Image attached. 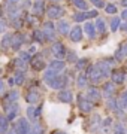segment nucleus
I'll return each mask as SVG.
<instances>
[{
	"label": "nucleus",
	"mask_w": 127,
	"mask_h": 134,
	"mask_svg": "<svg viewBox=\"0 0 127 134\" xmlns=\"http://www.w3.org/2000/svg\"><path fill=\"white\" fill-rule=\"evenodd\" d=\"M45 10V3L44 0H34V5L31 6V12L34 16H42Z\"/></svg>",
	"instance_id": "obj_11"
},
{
	"label": "nucleus",
	"mask_w": 127,
	"mask_h": 134,
	"mask_svg": "<svg viewBox=\"0 0 127 134\" xmlns=\"http://www.w3.org/2000/svg\"><path fill=\"white\" fill-rule=\"evenodd\" d=\"M127 55V52H126V48H124V45H123L121 48H118L117 49V52H115V60L117 61H121L123 58Z\"/></svg>",
	"instance_id": "obj_37"
},
{
	"label": "nucleus",
	"mask_w": 127,
	"mask_h": 134,
	"mask_svg": "<svg viewBox=\"0 0 127 134\" xmlns=\"http://www.w3.org/2000/svg\"><path fill=\"white\" fill-rule=\"evenodd\" d=\"M102 127V122H100V116L99 115H93L91 118V131H96Z\"/></svg>",
	"instance_id": "obj_30"
},
{
	"label": "nucleus",
	"mask_w": 127,
	"mask_h": 134,
	"mask_svg": "<svg viewBox=\"0 0 127 134\" xmlns=\"http://www.w3.org/2000/svg\"><path fill=\"white\" fill-rule=\"evenodd\" d=\"M24 39H25L24 34H21V33L14 34V37H12V49L14 51H20V48L23 46V43L25 42Z\"/></svg>",
	"instance_id": "obj_14"
},
{
	"label": "nucleus",
	"mask_w": 127,
	"mask_h": 134,
	"mask_svg": "<svg viewBox=\"0 0 127 134\" xmlns=\"http://www.w3.org/2000/svg\"><path fill=\"white\" fill-rule=\"evenodd\" d=\"M99 66V69L102 70V73H103V77H109L111 76V67H112V60H102V61H99V63H96Z\"/></svg>",
	"instance_id": "obj_8"
},
{
	"label": "nucleus",
	"mask_w": 127,
	"mask_h": 134,
	"mask_svg": "<svg viewBox=\"0 0 127 134\" xmlns=\"http://www.w3.org/2000/svg\"><path fill=\"white\" fill-rule=\"evenodd\" d=\"M42 31H44L45 37H46V42H54V40H55V25H54L51 21L44 23Z\"/></svg>",
	"instance_id": "obj_4"
},
{
	"label": "nucleus",
	"mask_w": 127,
	"mask_h": 134,
	"mask_svg": "<svg viewBox=\"0 0 127 134\" xmlns=\"http://www.w3.org/2000/svg\"><path fill=\"white\" fill-rule=\"evenodd\" d=\"M15 127L18 130V134H30V130H31V125L29 124V121L25 118H21Z\"/></svg>",
	"instance_id": "obj_9"
},
{
	"label": "nucleus",
	"mask_w": 127,
	"mask_h": 134,
	"mask_svg": "<svg viewBox=\"0 0 127 134\" xmlns=\"http://www.w3.org/2000/svg\"><path fill=\"white\" fill-rule=\"evenodd\" d=\"M45 130L44 127L39 124V122H33V125H31V130H30V134H44Z\"/></svg>",
	"instance_id": "obj_32"
},
{
	"label": "nucleus",
	"mask_w": 127,
	"mask_h": 134,
	"mask_svg": "<svg viewBox=\"0 0 127 134\" xmlns=\"http://www.w3.org/2000/svg\"><path fill=\"white\" fill-rule=\"evenodd\" d=\"M24 79H25L24 72H17L14 76V83L15 85H23L24 83Z\"/></svg>",
	"instance_id": "obj_33"
},
{
	"label": "nucleus",
	"mask_w": 127,
	"mask_h": 134,
	"mask_svg": "<svg viewBox=\"0 0 127 134\" xmlns=\"http://www.w3.org/2000/svg\"><path fill=\"white\" fill-rule=\"evenodd\" d=\"M82 34H84V27L81 25H75L70 29V33H69V37L72 42H81L82 40Z\"/></svg>",
	"instance_id": "obj_7"
},
{
	"label": "nucleus",
	"mask_w": 127,
	"mask_h": 134,
	"mask_svg": "<svg viewBox=\"0 0 127 134\" xmlns=\"http://www.w3.org/2000/svg\"><path fill=\"white\" fill-rule=\"evenodd\" d=\"M18 112H20V104H18V103L8 104V107H6V116L9 118V121L17 118V116H18Z\"/></svg>",
	"instance_id": "obj_12"
},
{
	"label": "nucleus",
	"mask_w": 127,
	"mask_h": 134,
	"mask_svg": "<svg viewBox=\"0 0 127 134\" xmlns=\"http://www.w3.org/2000/svg\"><path fill=\"white\" fill-rule=\"evenodd\" d=\"M40 110H42V107H34V106H30L29 109H27V116H29L30 121H36V118L40 115Z\"/></svg>",
	"instance_id": "obj_22"
},
{
	"label": "nucleus",
	"mask_w": 127,
	"mask_h": 134,
	"mask_svg": "<svg viewBox=\"0 0 127 134\" xmlns=\"http://www.w3.org/2000/svg\"><path fill=\"white\" fill-rule=\"evenodd\" d=\"M88 82H90L88 75H87V73H81V75L78 76V79H76V85H78V88L84 90V88H87V86H88Z\"/></svg>",
	"instance_id": "obj_23"
},
{
	"label": "nucleus",
	"mask_w": 127,
	"mask_h": 134,
	"mask_svg": "<svg viewBox=\"0 0 127 134\" xmlns=\"http://www.w3.org/2000/svg\"><path fill=\"white\" fill-rule=\"evenodd\" d=\"M20 58L23 60V61H25L27 64L31 63V55L29 54V51H20Z\"/></svg>",
	"instance_id": "obj_40"
},
{
	"label": "nucleus",
	"mask_w": 127,
	"mask_h": 134,
	"mask_svg": "<svg viewBox=\"0 0 127 134\" xmlns=\"http://www.w3.org/2000/svg\"><path fill=\"white\" fill-rule=\"evenodd\" d=\"M73 19L76 23H82V21L88 19V15H87V12H76V14L73 15Z\"/></svg>",
	"instance_id": "obj_38"
},
{
	"label": "nucleus",
	"mask_w": 127,
	"mask_h": 134,
	"mask_svg": "<svg viewBox=\"0 0 127 134\" xmlns=\"http://www.w3.org/2000/svg\"><path fill=\"white\" fill-rule=\"evenodd\" d=\"M18 97H20V94L17 91H10L8 96H6V100H8V104H12V103H17V100H18Z\"/></svg>",
	"instance_id": "obj_35"
},
{
	"label": "nucleus",
	"mask_w": 127,
	"mask_h": 134,
	"mask_svg": "<svg viewBox=\"0 0 127 134\" xmlns=\"http://www.w3.org/2000/svg\"><path fill=\"white\" fill-rule=\"evenodd\" d=\"M25 100H27L30 104L33 106V104H36V103L40 100V94L36 91V90H33V88H31V90L27 92V97H25Z\"/></svg>",
	"instance_id": "obj_18"
},
{
	"label": "nucleus",
	"mask_w": 127,
	"mask_h": 134,
	"mask_svg": "<svg viewBox=\"0 0 127 134\" xmlns=\"http://www.w3.org/2000/svg\"><path fill=\"white\" fill-rule=\"evenodd\" d=\"M90 2H91V5H94L97 9H100V8H105V6H106L105 0H90Z\"/></svg>",
	"instance_id": "obj_42"
},
{
	"label": "nucleus",
	"mask_w": 127,
	"mask_h": 134,
	"mask_svg": "<svg viewBox=\"0 0 127 134\" xmlns=\"http://www.w3.org/2000/svg\"><path fill=\"white\" fill-rule=\"evenodd\" d=\"M70 25H69V23L66 21V19H59V23H57V30H59L60 34H63V36H66L67 33H70Z\"/></svg>",
	"instance_id": "obj_19"
},
{
	"label": "nucleus",
	"mask_w": 127,
	"mask_h": 134,
	"mask_svg": "<svg viewBox=\"0 0 127 134\" xmlns=\"http://www.w3.org/2000/svg\"><path fill=\"white\" fill-rule=\"evenodd\" d=\"M51 52L55 57V60H63L67 55V49L61 42H54L52 46H51Z\"/></svg>",
	"instance_id": "obj_3"
},
{
	"label": "nucleus",
	"mask_w": 127,
	"mask_h": 134,
	"mask_svg": "<svg viewBox=\"0 0 127 134\" xmlns=\"http://www.w3.org/2000/svg\"><path fill=\"white\" fill-rule=\"evenodd\" d=\"M94 24H96V30H97V33H102L103 34L105 31H106V23H105L102 18H97Z\"/></svg>",
	"instance_id": "obj_28"
},
{
	"label": "nucleus",
	"mask_w": 127,
	"mask_h": 134,
	"mask_svg": "<svg viewBox=\"0 0 127 134\" xmlns=\"http://www.w3.org/2000/svg\"><path fill=\"white\" fill-rule=\"evenodd\" d=\"M6 134H18V130H17V127H12L10 130H8Z\"/></svg>",
	"instance_id": "obj_46"
},
{
	"label": "nucleus",
	"mask_w": 127,
	"mask_h": 134,
	"mask_svg": "<svg viewBox=\"0 0 127 134\" xmlns=\"http://www.w3.org/2000/svg\"><path fill=\"white\" fill-rule=\"evenodd\" d=\"M10 3H18V2H20V0H9Z\"/></svg>",
	"instance_id": "obj_52"
},
{
	"label": "nucleus",
	"mask_w": 127,
	"mask_h": 134,
	"mask_svg": "<svg viewBox=\"0 0 127 134\" xmlns=\"http://www.w3.org/2000/svg\"><path fill=\"white\" fill-rule=\"evenodd\" d=\"M85 96H87L91 101H99L100 98H102V92L99 91L96 86H88L87 88V94H85Z\"/></svg>",
	"instance_id": "obj_13"
},
{
	"label": "nucleus",
	"mask_w": 127,
	"mask_h": 134,
	"mask_svg": "<svg viewBox=\"0 0 127 134\" xmlns=\"http://www.w3.org/2000/svg\"><path fill=\"white\" fill-rule=\"evenodd\" d=\"M121 19H124V21H127V9H124L121 12Z\"/></svg>",
	"instance_id": "obj_47"
},
{
	"label": "nucleus",
	"mask_w": 127,
	"mask_h": 134,
	"mask_svg": "<svg viewBox=\"0 0 127 134\" xmlns=\"http://www.w3.org/2000/svg\"><path fill=\"white\" fill-rule=\"evenodd\" d=\"M84 31H85V34H87L90 39H94L96 37V33H97L96 24H93V23H85V25H84Z\"/></svg>",
	"instance_id": "obj_21"
},
{
	"label": "nucleus",
	"mask_w": 127,
	"mask_h": 134,
	"mask_svg": "<svg viewBox=\"0 0 127 134\" xmlns=\"http://www.w3.org/2000/svg\"><path fill=\"white\" fill-rule=\"evenodd\" d=\"M72 5H73L76 9L82 10V12H87V9H88L87 0H72Z\"/></svg>",
	"instance_id": "obj_25"
},
{
	"label": "nucleus",
	"mask_w": 127,
	"mask_h": 134,
	"mask_svg": "<svg viewBox=\"0 0 127 134\" xmlns=\"http://www.w3.org/2000/svg\"><path fill=\"white\" fill-rule=\"evenodd\" d=\"M87 75H88V79H90V82H91L93 85H97V83H99L100 81H102V79H105V77H103L102 70L99 69L97 64H93V66L88 67Z\"/></svg>",
	"instance_id": "obj_1"
},
{
	"label": "nucleus",
	"mask_w": 127,
	"mask_h": 134,
	"mask_svg": "<svg viewBox=\"0 0 127 134\" xmlns=\"http://www.w3.org/2000/svg\"><path fill=\"white\" fill-rule=\"evenodd\" d=\"M87 15H88V18H96V16H99L97 10H87Z\"/></svg>",
	"instance_id": "obj_44"
},
{
	"label": "nucleus",
	"mask_w": 127,
	"mask_h": 134,
	"mask_svg": "<svg viewBox=\"0 0 127 134\" xmlns=\"http://www.w3.org/2000/svg\"><path fill=\"white\" fill-rule=\"evenodd\" d=\"M63 14H64V10L60 5H51L46 9V16L49 19H60L63 16Z\"/></svg>",
	"instance_id": "obj_5"
},
{
	"label": "nucleus",
	"mask_w": 127,
	"mask_h": 134,
	"mask_svg": "<svg viewBox=\"0 0 127 134\" xmlns=\"http://www.w3.org/2000/svg\"><path fill=\"white\" fill-rule=\"evenodd\" d=\"M52 2H59V0H52Z\"/></svg>",
	"instance_id": "obj_54"
},
{
	"label": "nucleus",
	"mask_w": 127,
	"mask_h": 134,
	"mask_svg": "<svg viewBox=\"0 0 127 134\" xmlns=\"http://www.w3.org/2000/svg\"><path fill=\"white\" fill-rule=\"evenodd\" d=\"M120 29H121L123 31H127V21H126V23H123V24H121V27H120Z\"/></svg>",
	"instance_id": "obj_48"
},
{
	"label": "nucleus",
	"mask_w": 127,
	"mask_h": 134,
	"mask_svg": "<svg viewBox=\"0 0 127 134\" xmlns=\"http://www.w3.org/2000/svg\"><path fill=\"white\" fill-rule=\"evenodd\" d=\"M117 6L114 5V3H108L106 6H105V12H106V14H111V15H115L117 14Z\"/></svg>",
	"instance_id": "obj_39"
},
{
	"label": "nucleus",
	"mask_w": 127,
	"mask_h": 134,
	"mask_svg": "<svg viewBox=\"0 0 127 134\" xmlns=\"http://www.w3.org/2000/svg\"><path fill=\"white\" fill-rule=\"evenodd\" d=\"M114 94H115V83H114V82H105V83H103L102 96L105 97V98H112Z\"/></svg>",
	"instance_id": "obj_10"
},
{
	"label": "nucleus",
	"mask_w": 127,
	"mask_h": 134,
	"mask_svg": "<svg viewBox=\"0 0 127 134\" xmlns=\"http://www.w3.org/2000/svg\"><path fill=\"white\" fill-rule=\"evenodd\" d=\"M15 67H17V72H25L27 70V63L23 61L21 58L15 60Z\"/></svg>",
	"instance_id": "obj_34"
},
{
	"label": "nucleus",
	"mask_w": 127,
	"mask_h": 134,
	"mask_svg": "<svg viewBox=\"0 0 127 134\" xmlns=\"http://www.w3.org/2000/svg\"><path fill=\"white\" fill-rule=\"evenodd\" d=\"M46 66L45 64V60L39 55H36V57L31 58V67H33L34 70H44V67Z\"/></svg>",
	"instance_id": "obj_20"
},
{
	"label": "nucleus",
	"mask_w": 127,
	"mask_h": 134,
	"mask_svg": "<svg viewBox=\"0 0 127 134\" xmlns=\"http://www.w3.org/2000/svg\"><path fill=\"white\" fill-rule=\"evenodd\" d=\"M111 127H112V119H111V118H106V119L102 122V127H100V128H102V133L108 134L109 130H111Z\"/></svg>",
	"instance_id": "obj_31"
},
{
	"label": "nucleus",
	"mask_w": 127,
	"mask_h": 134,
	"mask_svg": "<svg viewBox=\"0 0 127 134\" xmlns=\"http://www.w3.org/2000/svg\"><path fill=\"white\" fill-rule=\"evenodd\" d=\"M29 54H30V55H33V54H36V48H34V46H31V48L29 49Z\"/></svg>",
	"instance_id": "obj_49"
},
{
	"label": "nucleus",
	"mask_w": 127,
	"mask_h": 134,
	"mask_svg": "<svg viewBox=\"0 0 127 134\" xmlns=\"http://www.w3.org/2000/svg\"><path fill=\"white\" fill-rule=\"evenodd\" d=\"M48 69H51V70H54L57 73H61L66 69V63L63 60H54V61H51L48 64Z\"/></svg>",
	"instance_id": "obj_15"
},
{
	"label": "nucleus",
	"mask_w": 127,
	"mask_h": 134,
	"mask_svg": "<svg viewBox=\"0 0 127 134\" xmlns=\"http://www.w3.org/2000/svg\"><path fill=\"white\" fill-rule=\"evenodd\" d=\"M9 128V118L8 116H0V134H6Z\"/></svg>",
	"instance_id": "obj_24"
},
{
	"label": "nucleus",
	"mask_w": 127,
	"mask_h": 134,
	"mask_svg": "<svg viewBox=\"0 0 127 134\" xmlns=\"http://www.w3.org/2000/svg\"><path fill=\"white\" fill-rule=\"evenodd\" d=\"M54 134H64V133H54Z\"/></svg>",
	"instance_id": "obj_53"
},
{
	"label": "nucleus",
	"mask_w": 127,
	"mask_h": 134,
	"mask_svg": "<svg viewBox=\"0 0 127 134\" xmlns=\"http://www.w3.org/2000/svg\"><path fill=\"white\" fill-rule=\"evenodd\" d=\"M67 61H70V63L78 61V58H76V54L72 52V51H69V52H67Z\"/></svg>",
	"instance_id": "obj_43"
},
{
	"label": "nucleus",
	"mask_w": 127,
	"mask_h": 134,
	"mask_svg": "<svg viewBox=\"0 0 127 134\" xmlns=\"http://www.w3.org/2000/svg\"><path fill=\"white\" fill-rule=\"evenodd\" d=\"M121 6H124L127 9V0H121Z\"/></svg>",
	"instance_id": "obj_51"
},
{
	"label": "nucleus",
	"mask_w": 127,
	"mask_h": 134,
	"mask_svg": "<svg viewBox=\"0 0 127 134\" xmlns=\"http://www.w3.org/2000/svg\"><path fill=\"white\" fill-rule=\"evenodd\" d=\"M0 31H2V27H0Z\"/></svg>",
	"instance_id": "obj_55"
},
{
	"label": "nucleus",
	"mask_w": 127,
	"mask_h": 134,
	"mask_svg": "<svg viewBox=\"0 0 127 134\" xmlns=\"http://www.w3.org/2000/svg\"><path fill=\"white\" fill-rule=\"evenodd\" d=\"M59 100L61 101V103H72V100H73V94L69 91V90H61V91L59 92Z\"/></svg>",
	"instance_id": "obj_17"
},
{
	"label": "nucleus",
	"mask_w": 127,
	"mask_h": 134,
	"mask_svg": "<svg viewBox=\"0 0 127 134\" xmlns=\"http://www.w3.org/2000/svg\"><path fill=\"white\" fill-rule=\"evenodd\" d=\"M12 34H5V37H3V40H2V48L6 49L8 46H12Z\"/></svg>",
	"instance_id": "obj_36"
},
{
	"label": "nucleus",
	"mask_w": 127,
	"mask_h": 134,
	"mask_svg": "<svg viewBox=\"0 0 127 134\" xmlns=\"http://www.w3.org/2000/svg\"><path fill=\"white\" fill-rule=\"evenodd\" d=\"M111 81L115 83V85H121L123 82L126 81V75L121 72V70H112V73H111Z\"/></svg>",
	"instance_id": "obj_16"
},
{
	"label": "nucleus",
	"mask_w": 127,
	"mask_h": 134,
	"mask_svg": "<svg viewBox=\"0 0 127 134\" xmlns=\"http://www.w3.org/2000/svg\"><path fill=\"white\" fill-rule=\"evenodd\" d=\"M60 73H57V72H54V70H51V69H48L46 72L44 73V81L46 82V83H49V82L52 81L55 76H59Z\"/></svg>",
	"instance_id": "obj_27"
},
{
	"label": "nucleus",
	"mask_w": 127,
	"mask_h": 134,
	"mask_svg": "<svg viewBox=\"0 0 127 134\" xmlns=\"http://www.w3.org/2000/svg\"><path fill=\"white\" fill-rule=\"evenodd\" d=\"M87 63H88V60L87 58H81V60H78L76 61V70H84L85 67H87Z\"/></svg>",
	"instance_id": "obj_41"
},
{
	"label": "nucleus",
	"mask_w": 127,
	"mask_h": 134,
	"mask_svg": "<svg viewBox=\"0 0 127 134\" xmlns=\"http://www.w3.org/2000/svg\"><path fill=\"white\" fill-rule=\"evenodd\" d=\"M66 83H67V76H64V75H59V76L54 77L48 85L51 86L52 90H61V88L66 86Z\"/></svg>",
	"instance_id": "obj_6"
},
{
	"label": "nucleus",
	"mask_w": 127,
	"mask_h": 134,
	"mask_svg": "<svg viewBox=\"0 0 127 134\" xmlns=\"http://www.w3.org/2000/svg\"><path fill=\"white\" fill-rule=\"evenodd\" d=\"M120 98H121V101H123V103H124V106H126V107H127V91H124V92H123V94H121V97H120Z\"/></svg>",
	"instance_id": "obj_45"
},
{
	"label": "nucleus",
	"mask_w": 127,
	"mask_h": 134,
	"mask_svg": "<svg viewBox=\"0 0 127 134\" xmlns=\"http://www.w3.org/2000/svg\"><path fill=\"white\" fill-rule=\"evenodd\" d=\"M33 40H36V42H39V43L46 42V37H45L44 31H42V30H39V29L34 30V31H33Z\"/></svg>",
	"instance_id": "obj_26"
},
{
	"label": "nucleus",
	"mask_w": 127,
	"mask_h": 134,
	"mask_svg": "<svg viewBox=\"0 0 127 134\" xmlns=\"http://www.w3.org/2000/svg\"><path fill=\"white\" fill-rule=\"evenodd\" d=\"M120 27H121V18H120V16H114V18L111 19V31L115 33Z\"/></svg>",
	"instance_id": "obj_29"
},
{
	"label": "nucleus",
	"mask_w": 127,
	"mask_h": 134,
	"mask_svg": "<svg viewBox=\"0 0 127 134\" xmlns=\"http://www.w3.org/2000/svg\"><path fill=\"white\" fill-rule=\"evenodd\" d=\"M3 90H5V82H3L2 79H0V92L3 91Z\"/></svg>",
	"instance_id": "obj_50"
},
{
	"label": "nucleus",
	"mask_w": 127,
	"mask_h": 134,
	"mask_svg": "<svg viewBox=\"0 0 127 134\" xmlns=\"http://www.w3.org/2000/svg\"><path fill=\"white\" fill-rule=\"evenodd\" d=\"M78 107H79L81 112H84V113H90V112L93 110V101L90 100L87 96L79 94L78 96Z\"/></svg>",
	"instance_id": "obj_2"
}]
</instances>
